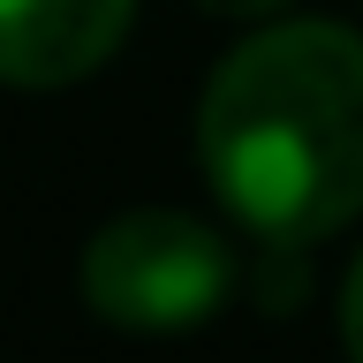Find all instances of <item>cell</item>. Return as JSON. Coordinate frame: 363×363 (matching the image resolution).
<instances>
[{
  "instance_id": "1",
  "label": "cell",
  "mask_w": 363,
  "mask_h": 363,
  "mask_svg": "<svg viewBox=\"0 0 363 363\" xmlns=\"http://www.w3.org/2000/svg\"><path fill=\"white\" fill-rule=\"evenodd\" d=\"M197 159L227 212L272 250H311L363 212V38L272 23L212 68Z\"/></svg>"
},
{
  "instance_id": "2",
  "label": "cell",
  "mask_w": 363,
  "mask_h": 363,
  "mask_svg": "<svg viewBox=\"0 0 363 363\" xmlns=\"http://www.w3.org/2000/svg\"><path fill=\"white\" fill-rule=\"evenodd\" d=\"M235 257L197 212L136 204L84 250V303L121 333H189L227 303Z\"/></svg>"
},
{
  "instance_id": "3",
  "label": "cell",
  "mask_w": 363,
  "mask_h": 363,
  "mask_svg": "<svg viewBox=\"0 0 363 363\" xmlns=\"http://www.w3.org/2000/svg\"><path fill=\"white\" fill-rule=\"evenodd\" d=\"M136 0H0V84L61 91L84 84L129 38Z\"/></svg>"
},
{
  "instance_id": "4",
  "label": "cell",
  "mask_w": 363,
  "mask_h": 363,
  "mask_svg": "<svg viewBox=\"0 0 363 363\" xmlns=\"http://www.w3.org/2000/svg\"><path fill=\"white\" fill-rule=\"evenodd\" d=\"M340 340H348V363H363V257L340 288Z\"/></svg>"
},
{
  "instance_id": "5",
  "label": "cell",
  "mask_w": 363,
  "mask_h": 363,
  "mask_svg": "<svg viewBox=\"0 0 363 363\" xmlns=\"http://www.w3.org/2000/svg\"><path fill=\"white\" fill-rule=\"evenodd\" d=\"M204 16H272V8H288V0H189Z\"/></svg>"
}]
</instances>
